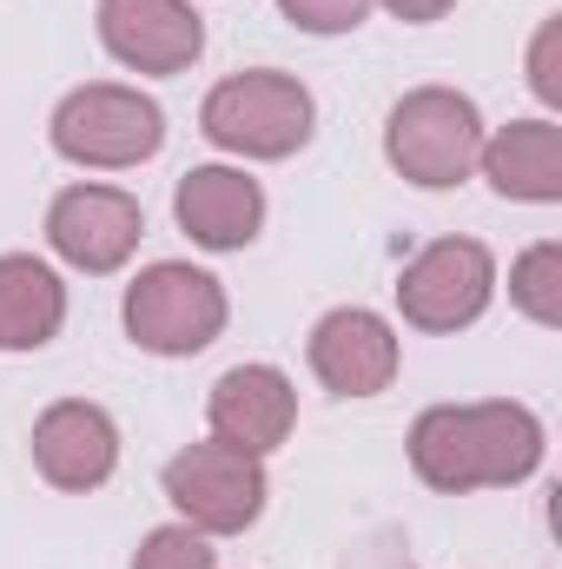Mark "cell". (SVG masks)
<instances>
[{
	"label": "cell",
	"mask_w": 562,
	"mask_h": 569,
	"mask_svg": "<svg viewBox=\"0 0 562 569\" xmlns=\"http://www.w3.org/2000/svg\"><path fill=\"white\" fill-rule=\"evenodd\" d=\"M411 463L430 490L523 483L543 463V425L523 405H436L411 430Z\"/></svg>",
	"instance_id": "1"
},
{
	"label": "cell",
	"mask_w": 562,
	"mask_h": 569,
	"mask_svg": "<svg viewBox=\"0 0 562 569\" xmlns=\"http://www.w3.org/2000/svg\"><path fill=\"white\" fill-rule=\"evenodd\" d=\"M199 127L205 140L225 146V152H245V159H284L311 140V93L291 80V73H232L205 93L199 107Z\"/></svg>",
	"instance_id": "2"
},
{
	"label": "cell",
	"mask_w": 562,
	"mask_h": 569,
	"mask_svg": "<svg viewBox=\"0 0 562 569\" xmlns=\"http://www.w3.org/2000/svg\"><path fill=\"white\" fill-rule=\"evenodd\" d=\"M384 152L411 186H456L470 179L476 152H483V120L463 93L450 87H418L391 107L384 127Z\"/></svg>",
	"instance_id": "3"
},
{
	"label": "cell",
	"mask_w": 562,
	"mask_h": 569,
	"mask_svg": "<svg viewBox=\"0 0 562 569\" xmlns=\"http://www.w3.org/2000/svg\"><path fill=\"white\" fill-rule=\"evenodd\" d=\"M165 146V113L140 87H80L53 107V152L73 166H140Z\"/></svg>",
	"instance_id": "4"
},
{
	"label": "cell",
	"mask_w": 562,
	"mask_h": 569,
	"mask_svg": "<svg viewBox=\"0 0 562 569\" xmlns=\"http://www.w3.org/2000/svg\"><path fill=\"white\" fill-rule=\"evenodd\" d=\"M127 331L140 351L159 358H192L225 331V291L199 266H145L127 284Z\"/></svg>",
	"instance_id": "5"
},
{
	"label": "cell",
	"mask_w": 562,
	"mask_h": 569,
	"mask_svg": "<svg viewBox=\"0 0 562 569\" xmlns=\"http://www.w3.org/2000/svg\"><path fill=\"white\" fill-rule=\"evenodd\" d=\"M165 497L179 503V517L199 537H239L265 510V463L252 450L219 443V437L212 443H185L165 463Z\"/></svg>",
	"instance_id": "6"
},
{
	"label": "cell",
	"mask_w": 562,
	"mask_h": 569,
	"mask_svg": "<svg viewBox=\"0 0 562 569\" xmlns=\"http://www.w3.org/2000/svg\"><path fill=\"white\" fill-rule=\"evenodd\" d=\"M490 291H496L490 246H476V239H436V246H423L418 259L404 266L398 305H404V318L418 331H463V325L483 318Z\"/></svg>",
	"instance_id": "7"
},
{
	"label": "cell",
	"mask_w": 562,
	"mask_h": 569,
	"mask_svg": "<svg viewBox=\"0 0 562 569\" xmlns=\"http://www.w3.org/2000/svg\"><path fill=\"white\" fill-rule=\"evenodd\" d=\"M145 232V212L120 186H67L47 212V239L80 272H120Z\"/></svg>",
	"instance_id": "8"
},
{
	"label": "cell",
	"mask_w": 562,
	"mask_h": 569,
	"mask_svg": "<svg viewBox=\"0 0 562 569\" xmlns=\"http://www.w3.org/2000/svg\"><path fill=\"white\" fill-rule=\"evenodd\" d=\"M100 40L133 73H185L205 53V27L185 0H100Z\"/></svg>",
	"instance_id": "9"
},
{
	"label": "cell",
	"mask_w": 562,
	"mask_h": 569,
	"mask_svg": "<svg viewBox=\"0 0 562 569\" xmlns=\"http://www.w3.org/2000/svg\"><path fill=\"white\" fill-rule=\"evenodd\" d=\"M311 371L338 398H378L398 378V338H391V325L378 311L344 305V311L318 318V331H311Z\"/></svg>",
	"instance_id": "10"
},
{
	"label": "cell",
	"mask_w": 562,
	"mask_h": 569,
	"mask_svg": "<svg viewBox=\"0 0 562 569\" xmlns=\"http://www.w3.org/2000/svg\"><path fill=\"white\" fill-rule=\"evenodd\" d=\"M205 418H212V437H219V443L265 457V450H279L284 437H291L298 391H291V378L272 371V365H232V371L212 385Z\"/></svg>",
	"instance_id": "11"
},
{
	"label": "cell",
	"mask_w": 562,
	"mask_h": 569,
	"mask_svg": "<svg viewBox=\"0 0 562 569\" xmlns=\"http://www.w3.org/2000/svg\"><path fill=\"white\" fill-rule=\"evenodd\" d=\"M33 463L60 490H100L113 477V463H120V430L87 398L47 405L40 425H33Z\"/></svg>",
	"instance_id": "12"
},
{
	"label": "cell",
	"mask_w": 562,
	"mask_h": 569,
	"mask_svg": "<svg viewBox=\"0 0 562 569\" xmlns=\"http://www.w3.org/2000/svg\"><path fill=\"white\" fill-rule=\"evenodd\" d=\"M172 212L205 252H239L265 226V192H259V179H245L232 166H192L172 192Z\"/></svg>",
	"instance_id": "13"
},
{
	"label": "cell",
	"mask_w": 562,
	"mask_h": 569,
	"mask_svg": "<svg viewBox=\"0 0 562 569\" xmlns=\"http://www.w3.org/2000/svg\"><path fill=\"white\" fill-rule=\"evenodd\" d=\"M476 166L490 172V186H496L503 199H530V206L562 199V133L550 120H516V127H503L496 140H483Z\"/></svg>",
	"instance_id": "14"
},
{
	"label": "cell",
	"mask_w": 562,
	"mask_h": 569,
	"mask_svg": "<svg viewBox=\"0 0 562 569\" xmlns=\"http://www.w3.org/2000/svg\"><path fill=\"white\" fill-rule=\"evenodd\" d=\"M67 318V284L40 259H0V345L7 351H40Z\"/></svg>",
	"instance_id": "15"
},
{
	"label": "cell",
	"mask_w": 562,
	"mask_h": 569,
	"mask_svg": "<svg viewBox=\"0 0 562 569\" xmlns=\"http://www.w3.org/2000/svg\"><path fill=\"white\" fill-rule=\"evenodd\" d=\"M562 252L556 246H536V252H523L516 259V272H510V298L536 318V325H562Z\"/></svg>",
	"instance_id": "16"
},
{
	"label": "cell",
	"mask_w": 562,
	"mask_h": 569,
	"mask_svg": "<svg viewBox=\"0 0 562 569\" xmlns=\"http://www.w3.org/2000/svg\"><path fill=\"white\" fill-rule=\"evenodd\" d=\"M133 569H219V557H212V543L192 523H172V530H152L145 537Z\"/></svg>",
	"instance_id": "17"
},
{
	"label": "cell",
	"mask_w": 562,
	"mask_h": 569,
	"mask_svg": "<svg viewBox=\"0 0 562 569\" xmlns=\"http://www.w3.org/2000/svg\"><path fill=\"white\" fill-rule=\"evenodd\" d=\"M279 7L284 20L304 27V33H351L371 13V0H279Z\"/></svg>",
	"instance_id": "18"
},
{
	"label": "cell",
	"mask_w": 562,
	"mask_h": 569,
	"mask_svg": "<svg viewBox=\"0 0 562 569\" xmlns=\"http://www.w3.org/2000/svg\"><path fill=\"white\" fill-rule=\"evenodd\" d=\"M344 569H411V557H404L398 543H371V550H358Z\"/></svg>",
	"instance_id": "19"
},
{
	"label": "cell",
	"mask_w": 562,
	"mask_h": 569,
	"mask_svg": "<svg viewBox=\"0 0 562 569\" xmlns=\"http://www.w3.org/2000/svg\"><path fill=\"white\" fill-rule=\"evenodd\" d=\"M550 47H556V27H543V40H536V93H543V100H556L562 93L556 73H550Z\"/></svg>",
	"instance_id": "20"
},
{
	"label": "cell",
	"mask_w": 562,
	"mask_h": 569,
	"mask_svg": "<svg viewBox=\"0 0 562 569\" xmlns=\"http://www.w3.org/2000/svg\"><path fill=\"white\" fill-rule=\"evenodd\" d=\"M384 7H391L398 20H443L456 0H384Z\"/></svg>",
	"instance_id": "21"
}]
</instances>
